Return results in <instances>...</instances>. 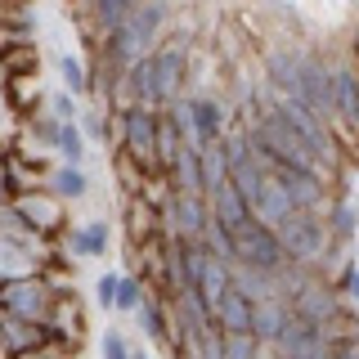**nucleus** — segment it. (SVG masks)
Returning <instances> with one entry per match:
<instances>
[{
  "label": "nucleus",
  "instance_id": "obj_1",
  "mask_svg": "<svg viewBox=\"0 0 359 359\" xmlns=\"http://www.w3.org/2000/svg\"><path fill=\"white\" fill-rule=\"evenodd\" d=\"M229 243H233V261H243V265H252V269H265V274H278L283 261H287L278 233L269 229L265 220H256V216H247V220L233 224Z\"/></svg>",
  "mask_w": 359,
  "mask_h": 359
},
{
  "label": "nucleus",
  "instance_id": "obj_30",
  "mask_svg": "<svg viewBox=\"0 0 359 359\" xmlns=\"http://www.w3.org/2000/svg\"><path fill=\"white\" fill-rule=\"evenodd\" d=\"M341 283H346V292H351V297L359 301V265H351V269H346V278H341Z\"/></svg>",
  "mask_w": 359,
  "mask_h": 359
},
{
  "label": "nucleus",
  "instance_id": "obj_9",
  "mask_svg": "<svg viewBox=\"0 0 359 359\" xmlns=\"http://www.w3.org/2000/svg\"><path fill=\"white\" fill-rule=\"evenodd\" d=\"M283 319H287V306L278 297L252 301V337H256V341H274L278 328H283Z\"/></svg>",
  "mask_w": 359,
  "mask_h": 359
},
{
  "label": "nucleus",
  "instance_id": "obj_16",
  "mask_svg": "<svg viewBox=\"0 0 359 359\" xmlns=\"http://www.w3.org/2000/svg\"><path fill=\"white\" fill-rule=\"evenodd\" d=\"M72 252L76 256H104L108 252V220H95V224H81V229H72Z\"/></svg>",
  "mask_w": 359,
  "mask_h": 359
},
{
  "label": "nucleus",
  "instance_id": "obj_14",
  "mask_svg": "<svg viewBox=\"0 0 359 359\" xmlns=\"http://www.w3.org/2000/svg\"><path fill=\"white\" fill-rule=\"evenodd\" d=\"M166 166H171L175 184L184 189V194H202V157H198V149H175Z\"/></svg>",
  "mask_w": 359,
  "mask_h": 359
},
{
  "label": "nucleus",
  "instance_id": "obj_15",
  "mask_svg": "<svg viewBox=\"0 0 359 359\" xmlns=\"http://www.w3.org/2000/svg\"><path fill=\"white\" fill-rule=\"evenodd\" d=\"M211 207H216V220L224 224V229H233L238 220L252 216V211H247V202H243L238 194H233V184H229V180H224L220 189H211Z\"/></svg>",
  "mask_w": 359,
  "mask_h": 359
},
{
  "label": "nucleus",
  "instance_id": "obj_23",
  "mask_svg": "<svg viewBox=\"0 0 359 359\" xmlns=\"http://www.w3.org/2000/svg\"><path fill=\"white\" fill-rule=\"evenodd\" d=\"M59 72H63V86L72 90V95H81V90H86V67L76 63L72 54H63V59H59Z\"/></svg>",
  "mask_w": 359,
  "mask_h": 359
},
{
  "label": "nucleus",
  "instance_id": "obj_32",
  "mask_svg": "<svg viewBox=\"0 0 359 359\" xmlns=\"http://www.w3.org/2000/svg\"><path fill=\"white\" fill-rule=\"evenodd\" d=\"M346 359H359V351H346Z\"/></svg>",
  "mask_w": 359,
  "mask_h": 359
},
{
  "label": "nucleus",
  "instance_id": "obj_19",
  "mask_svg": "<svg viewBox=\"0 0 359 359\" xmlns=\"http://www.w3.org/2000/svg\"><path fill=\"white\" fill-rule=\"evenodd\" d=\"M86 171L81 166H63V171H54V194L59 198H86Z\"/></svg>",
  "mask_w": 359,
  "mask_h": 359
},
{
  "label": "nucleus",
  "instance_id": "obj_11",
  "mask_svg": "<svg viewBox=\"0 0 359 359\" xmlns=\"http://www.w3.org/2000/svg\"><path fill=\"white\" fill-rule=\"evenodd\" d=\"M332 108H341V117L359 126V76L351 67H337L332 72Z\"/></svg>",
  "mask_w": 359,
  "mask_h": 359
},
{
  "label": "nucleus",
  "instance_id": "obj_3",
  "mask_svg": "<svg viewBox=\"0 0 359 359\" xmlns=\"http://www.w3.org/2000/svg\"><path fill=\"white\" fill-rule=\"evenodd\" d=\"M274 233H278V243H283L287 261H314V256L323 252V224L301 207H292L287 216L274 224Z\"/></svg>",
  "mask_w": 359,
  "mask_h": 359
},
{
  "label": "nucleus",
  "instance_id": "obj_27",
  "mask_svg": "<svg viewBox=\"0 0 359 359\" xmlns=\"http://www.w3.org/2000/svg\"><path fill=\"white\" fill-rule=\"evenodd\" d=\"M95 287H99V292H95V297H99V306H117V274H104Z\"/></svg>",
  "mask_w": 359,
  "mask_h": 359
},
{
  "label": "nucleus",
  "instance_id": "obj_22",
  "mask_svg": "<svg viewBox=\"0 0 359 359\" xmlns=\"http://www.w3.org/2000/svg\"><path fill=\"white\" fill-rule=\"evenodd\" d=\"M180 67H184V54H180V45H166L162 54H157V72H162V81L175 90L180 81Z\"/></svg>",
  "mask_w": 359,
  "mask_h": 359
},
{
  "label": "nucleus",
  "instance_id": "obj_6",
  "mask_svg": "<svg viewBox=\"0 0 359 359\" xmlns=\"http://www.w3.org/2000/svg\"><path fill=\"white\" fill-rule=\"evenodd\" d=\"M211 319H216L224 332H252V297L229 283L220 292V301L211 306Z\"/></svg>",
  "mask_w": 359,
  "mask_h": 359
},
{
  "label": "nucleus",
  "instance_id": "obj_18",
  "mask_svg": "<svg viewBox=\"0 0 359 359\" xmlns=\"http://www.w3.org/2000/svg\"><path fill=\"white\" fill-rule=\"evenodd\" d=\"M135 314H140V328L149 341H166V323H162V310H157L153 297H144L140 306H135Z\"/></svg>",
  "mask_w": 359,
  "mask_h": 359
},
{
  "label": "nucleus",
  "instance_id": "obj_12",
  "mask_svg": "<svg viewBox=\"0 0 359 359\" xmlns=\"http://www.w3.org/2000/svg\"><path fill=\"white\" fill-rule=\"evenodd\" d=\"M0 297H5V306L14 314H22V319H32V323H36V314H45L41 283H9V287H0Z\"/></svg>",
  "mask_w": 359,
  "mask_h": 359
},
{
  "label": "nucleus",
  "instance_id": "obj_29",
  "mask_svg": "<svg viewBox=\"0 0 359 359\" xmlns=\"http://www.w3.org/2000/svg\"><path fill=\"white\" fill-rule=\"evenodd\" d=\"M54 112H59V121H72V99H67V95H59V99H54Z\"/></svg>",
  "mask_w": 359,
  "mask_h": 359
},
{
  "label": "nucleus",
  "instance_id": "obj_7",
  "mask_svg": "<svg viewBox=\"0 0 359 359\" xmlns=\"http://www.w3.org/2000/svg\"><path fill=\"white\" fill-rule=\"evenodd\" d=\"M171 220H175V229L184 233L189 243H198L202 229H207V207H202L198 194H175V202H171Z\"/></svg>",
  "mask_w": 359,
  "mask_h": 359
},
{
  "label": "nucleus",
  "instance_id": "obj_33",
  "mask_svg": "<svg viewBox=\"0 0 359 359\" xmlns=\"http://www.w3.org/2000/svg\"><path fill=\"white\" fill-rule=\"evenodd\" d=\"M130 359H144V355H130Z\"/></svg>",
  "mask_w": 359,
  "mask_h": 359
},
{
  "label": "nucleus",
  "instance_id": "obj_31",
  "mask_svg": "<svg viewBox=\"0 0 359 359\" xmlns=\"http://www.w3.org/2000/svg\"><path fill=\"white\" fill-rule=\"evenodd\" d=\"M27 359H59V355H27Z\"/></svg>",
  "mask_w": 359,
  "mask_h": 359
},
{
  "label": "nucleus",
  "instance_id": "obj_26",
  "mask_svg": "<svg viewBox=\"0 0 359 359\" xmlns=\"http://www.w3.org/2000/svg\"><path fill=\"white\" fill-rule=\"evenodd\" d=\"M104 359H130L126 337H121V332H108V337H104Z\"/></svg>",
  "mask_w": 359,
  "mask_h": 359
},
{
  "label": "nucleus",
  "instance_id": "obj_28",
  "mask_svg": "<svg viewBox=\"0 0 359 359\" xmlns=\"http://www.w3.org/2000/svg\"><path fill=\"white\" fill-rule=\"evenodd\" d=\"M9 189H14V166H5V162H0V202L9 198Z\"/></svg>",
  "mask_w": 359,
  "mask_h": 359
},
{
  "label": "nucleus",
  "instance_id": "obj_17",
  "mask_svg": "<svg viewBox=\"0 0 359 359\" xmlns=\"http://www.w3.org/2000/svg\"><path fill=\"white\" fill-rule=\"evenodd\" d=\"M54 149L63 153V162H67V166H81V157H86L81 130H76L72 121H59V130H54Z\"/></svg>",
  "mask_w": 359,
  "mask_h": 359
},
{
  "label": "nucleus",
  "instance_id": "obj_5",
  "mask_svg": "<svg viewBox=\"0 0 359 359\" xmlns=\"http://www.w3.org/2000/svg\"><path fill=\"white\" fill-rule=\"evenodd\" d=\"M126 149L135 162H144V171L157 166V121L149 108H130L126 112Z\"/></svg>",
  "mask_w": 359,
  "mask_h": 359
},
{
  "label": "nucleus",
  "instance_id": "obj_24",
  "mask_svg": "<svg viewBox=\"0 0 359 359\" xmlns=\"http://www.w3.org/2000/svg\"><path fill=\"white\" fill-rule=\"evenodd\" d=\"M140 301H144V283H140V278H117V306L135 310Z\"/></svg>",
  "mask_w": 359,
  "mask_h": 359
},
{
  "label": "nucleus",
  "instance_id": "obj_2",
  "mask_svg": "<svg viewBox=\"0 0 359 359\" xmlns=\"http://www.w3.org/2000/svg\"><path fill=\"white\" fill-rule=\"evenodd\" d=\"M274 117L283 121V126L297 135L301 144H306V153L314 157V162H332V140H328V130H323V121L314 117V112L301 104V99H278V108H274Z\"/></svg>",
  "mask_w": 359,
  "mask_h": 359
},
{
  "label": "nucleus",
  "instance_id": "obj_8",
  "mask_svg": "<svg viewBox=\"0 0 359 359\" xmlns=\"http://www.w3.org/2000/svg\"><path fill=\"white\" fill-rule=\"evenodd\" d=\"M130 86H135V95H140L144 104H162V99L171 95V86L162 81V72H157V59H135L130 63Z\"/></svg>",
  "mask_w": 359,
  "mask_h": 359
},
{
  "label": "nucleus",
  "instance_id": "obj_25",
  "mask_svg": "<svg viewBox=\"0 0 359 359\" xmlns=\"http://www.w3.org/2000/svg\"><path fill=\"white\" fill-rule=\"evenodd\" d=\"M332 233H337V238H351V233H355V211L351 207L332 211Z\"/></svg>",
  "mask_w": 359,
  "mask_h": 359
},
{
  "label": "nucleus",
  "instance_id": "obj_20",
  "mask_svg": "<svg viewBox=\"0 0 359 359\" xmlns=\"http://www.w3.org/2000/svg\"><path fill=\"white\" fill-rule=\"evenodd\" d=\"M220 355L224 359H261L256 355V337L252 332H224L220 337Z\"/></svg>",
  "mask_w": 359,
  "mask_h": 359
},
{
  "label": "nucleus",
  "instance_id": "obj_13",
  "mask_svg": "<svg viewBox=\"0 0 359 359\" xmlns=\"http://www.w3.org/2000/svg\"><path fill=\"white\" fill-rule=\"evenodd\" d=\"M229 287V265L220 261V256H207L202 261V274H198V297H202V306H216L220 301V292Z\"/></svg>",
  "mask_w": 359,
  "mask_h": 359
},
{
  "label": "nucleus",
  "instance_id": "obj_34",
  "mask_svg": "<svg viewBox=\"0 0 359 359\" xmlns=\"http://www.w3.org/2000/svg\"><path fill=\"white\" fill-rule=\"evenodd\" d=\"M355 265H359V261H355Z\"/></svg>",
  "mask_w": 359,
  "mask_h": 359
},
{
  "label": "nucleus",
  "instance_id": "obj_10",
  "mask_svg": "<svg viewBox=\"0 0 359 359\" xmlns=\"http://www.w3.org/2000/svg\"><path fill=\"white\" fill-rule=\"evenodd\" d=\"M189 130H194L198 149H202V144H211V140L224 130V112H220V104H211V99H198V104H189Z\"/></svg>",
  "mask_w": 359,
  "mask_h": 359
},
{
  "label": "nucleus",
  "instance_id": "obj_21",
  "mask_svg": "<svg viewBox=\"0 0 359 359\" xmlns=\"http://www.w3.org/2000/svg\"><path fill=\"white\" fill-rule=\"evenodd\" d=\"M135 5H140V0H95V14H99V27H104V32H112V27H117V22L126 18V14H130Z\"/></svg>",
  "mask_w": 359,
  "mask_h": 359
},
{
  "label": "nucleus",
  "instance_id": "obj_4",
  "mask_svg": "<svg viewBox=\"0 0 359 359\" xmlns=\"http://www.w3.org/2000/svg\"><path fill=\"white\" fill-rule=\"evenodd\" d=\"M297 81H301V104H306L319 121H328L332 112V72H323L319 59H297Z\"/></svg>",
  "mask_w": 359,
  "mask_h": 359
}]
</instances>
